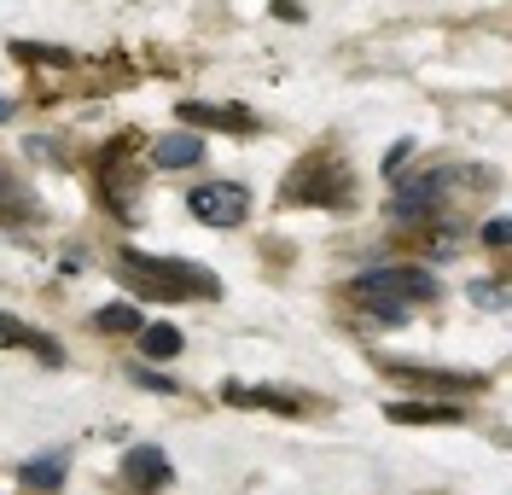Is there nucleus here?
<instances>
[{
    "label": "nucleus",
    "instance_id": "f257e3e1",
    "mask_svg": "<svg viewBox=\"0 0 512 495\" xmlns=\"http://www.w3.org/2000/svg\"><path fill=\"white\" fill-rule=\"evenodd\" d=\"M123 286H134L140 297H163V303H187V297H222V280L198 263L181 257H146V251H123L117 257Z\"/></svg>",
    "mask_w": 512,
    "mask_h": 495
},
{
    "label": "nucleus",
    "instance_id": "f03ea898",
    "mask_svg": "<svg viewBox=\"0 0 512 495\" xmlns=\"http://www.w3.org/2000/svg\"><path fill=\"white\" fill-rule=\"evenodd\" d=\"M350 169L338 164V158H326V152H309L303 164L286 175V187H280V198L286 204H315V210H344L350 204Z\"/></svg>",
    "mask_w": 512,
    "mask_h": 495
},
{
    "label": "nucleus",
    "instance_id": "7ed1b4c3",
    "mask_svg": "<svg viewBox=\"0 0 512 495\" xmlns=\"http://www.w3.org/2000/svg\"><path fill=\"white\" fill-rule=\"evenodd\" d=\"M355 303H431L437 297V274L431 268H414V263H390V268H373L350 286Z\"/></svg>",
    "mask_w": 512,
    "mask_h": 495
},
{
    "label": "nucleus",
    "instance_id": "20e7f679",
    "mask_svg": "<svg viewBox=\"0 0 512 495\" xmlns=\"http://www.w3.org/2000/svg\"><path fill=\"white\" fill-rule=\"evenodd\" d=\"M187 210H192V222H204V228H239L251 216V193L239 181H204V187L187 193Z\"/></svg>",
    "mask_w": 512,
    "mask_h": 495
},
{
    "label": "nucleus",
    "instance_id": "39448f33",
    "mask_svg": "<svg viewBox=\"0 0 512 495\" xmlns=\"http://www.w3.org/2000/svg\"><path fill=\"white\" fill-rule=\"evenodd\" d=\"M384 373H390L396 385H419V391H448V396L483 391V373H454V367H414V362H384Z\"/></svg>",
    "mask_w": 512,
    "mask_h": 495
},
{
    "label": "nucleus",
    "instance_id": "423d86ee",
    "mask_svg": "<svg viewBox=\"0 0 512 495\" xmlns=\"http://www.w3.org/2000/svg\"><path fill=\"white\" fill-rule=\"evenodd\" d=\"M123 478L134 484V490H163V484H175V466H169V455H163L158 443H134L123 455Z\"/></svg>",
    "mask_w": 512,
    "mask_h": 495
},
{
    "label": "nucleus",
    "instance_id": "0eeeda50",
    "mask_svg": "<svg viewBox=\"0 0 512 495\" xmlns=\"http://www.w3.org/2000/svg\"><path fill=\"white\" fill-rule=\"evenodd\" d=\"M181 123H187L192 134H198V129L251 134V129H256V117L245 111V105H204V99H187V105H181Z\"/></svg>",
    "mask_w": 512,
    "mask_h": 495
},
{
    "label": "nucleus",
    "instance_id": "6e6552de",
    "mask_svg": "<svg viewBox=\"0 0 512 495\" xmlns=\"http://www.w3.org/2000/svg\"><path fill=\"white\" fill-rule=\"evenodd\" d=\"M0 344H18V350H30L35 362L64 367V344L59 338L41 332V327H30V321H18V315H6V309H0Z\"/></svg>",
    "mask_w": 512,
    "mask_h": 495
},
{
    "label": "nucleus",
    "instance_id": "1a4fd4ad",
    "mask_svg": "<svg viewBox=\"0 0 512 495\" xmlns=\"http://www.w3.org/2000/svg\"><path fill=\"white\" fill-rule=\"evenodd\" d=\"M222 402H233V408H268V414H297L303 408V396L280 391V385H222Z\"/></svg>",
    "mask_w": 512,
    "mask_h": 495
},
{
    "label": "nucleus",
    "instance_id": "9d476101",
    "mask_svg": "<svg viewBox=\"0 0 512 495\" xmlns=\"http://www.w3.org/2000/svg\"><path fill=\"white\" fill-rule=\"evenodd\" d=\"M437 204H443V181L425 175V181H414V187H402L390 198V216L396 222H425V216H437Z\"/></svg>",
    "mask_w": 512,
    "mask_h": 495
},
{
    "label": "nucleus",
    "instance_id": "9b49d317",
    "mask_svg": "<svg viewBox=\"0 0 512 495\" xmlns=\"http://www.w3.org/2000/svg\"><path fill=\"white\" fill-rule=\"evenodd\" d=\"M152 164H158V169H192V164H204V134H192V129L158 134V140H152Z\"/></svg>",
    "mask_w": 512,
    "mask_h": 495
},
{
    "label": "nucleus",
    "instance_id": "f8f14e48",
    "mask_svg": "<svg viewBox=\"0 0 512 495\" xmlns=\"http://www.w3.org/2000/svg\"><path fill=\"white\" fill-rule=\"evenodd\" d=\"M384 414H390L396 426H460V420H466L460 402H390Z\"/></svg>",
    "mask_w": 512,
    "mask_h": 495
},
{
    "label": "nucleus",
    "instance_id": "ddd939ff",
    "mask_svg": "<svg viewBox=\"0 0 512 495\" xmlns=\"http://www.w3.org/2000/svg\"><path fill=\"white\" fill-rule=\"evenodd\" d=\"M64 472H70V455H41V461H24V472H18V484H30V490H59Z\"/></svg>",
    "mask_w": 512,
    "mask_h": 495
},
{
    "label": "nucleus",
    "instance_id": "4468645a",
    "mask_svg": "<svg viewBox=\"0 0 512 495\" xmlns=\"http://www.w3.org/2000/svg\"><path fill=\"white\" fill-rule=\"evenodd\" d=\"M99 332H111V338H140V327H146V315L134 309V303H105L94 315Z\"/></svg>",
    "mask_w": 512,
    "mask_h": 495
},
{
    "label": "nucleus",
    "instance_id": "2eb2a0df",
    "mask_svg": "<svg viewBox=\"0 0 512 495\" xmlns=\"http://www.w3.org/2000/svg\"><path fill=\"white\" fill-rule=\"evenodd\" d=\"M140 350H146V362H169V356H181V327H169V321L140 327Z\"/></svg>",
    "mask_w": 512,
    "mask_h": 495
},
{
    "label": "nucleus",
    "instance_id": "dca6fc26",
    "mask_svg": "<svg viewBox=\"0 0 512 495\" xmlns=\"http://www.w3.org/2000/svg\"><path fill=\"white\" fill-rule=\"evenodd\" d=\"M6 53L24 59V65H70V53H64V47H47V41H12Z\"/></svg>",
    "mask_w": 512,
    "mask_h": 495
},
{
    "label": "nucleus",
    "instance_id": "f3484780",
    "mask_svg": "<svg viewBox=\"0 0 512 495\" xmlns=\"http://www.w3.org/2000/svg\"><path fill=\"white\" fill-rule=\"evenodd\" d=\"M472 297H478L483 309H501V303H507V286H501V280H478V286H472Z\"/></svg>",
    "mask_w": 512,
    "mask_h": 495
},
{
    "label": "nucleus",
    "instance_id": "a211bd4d",
    "mask_svg": "<svg viewBox=\"0 0 512 495\" xmlns=\"http://www.w3.org/2000/svg\"><path fill=\"white\" fill-rule=\"evenodd\" d=\"M507 239H512V228L501 222V216H495V222H483V245H495V251H501Z\"/></svg>",
    "mask_w": 512,
    "mask_h": 495
},
{
    "label": "nucleus",
    "instance_id": "6ab92c4d",
    "mask_svg": "<svg viewBox=\"0 0 512 495\" xmlns=\"http://www.w3.org/2000/svg\"><path fill=\"white\" fill-rule=\"evenodd\" d=\"M134 379H140V385H146V391H163V396L175 391V385H169V379H158V373H146V367H134Z\"/></svg>",
    "mask_w": 512,
    "mask_h": 495
},
{
    "label": "nucleus",
    "instance_id": "aec40b11",
    "mask_svg": "<svg viewBox=\"0 0 512 495\" xmlns=\"http://www.w3.org/2000/svg\"><path fill=\"white\" fill-rule=\"evenodd\" d=\"M274 18H286V24H303V18H309V12H303V6H297V0H280V6H274Z\"/></svg>",
    "mask_w": 512,
    "mask_h": 495
},
{
    "label": "nucleus",
    "instance_id": "412c9836",
    "mask_svg": "<svg viewBox=\"0 0 512 495\" xmlns=\"http://www.w3.org/2000/svg\"><path fill=\"white\" fill-rule=\"evenodd\" d=\"M408 152H414V146H408V140H396V152H390V158H384V169H390V175H396V169H402V158H408Z\"/></svg>",
    "mask_w": 512,
    "mask_h": 495
},
{
    "label": "nucleus",
    "instance_id": "4be33fe9",
    "mask_svg": "<svg viewBox=\"0 0 512 495\" xmlns=\"http://www.w3.org/2000/svg\"><path fill=\"white\" fill-rule=\"evenodd\" d=\"M6 117H12V99H0V123H6Z\"/></svg>",
    "mask_w": 512,
    "mask_h": 495
}]
</instances>
